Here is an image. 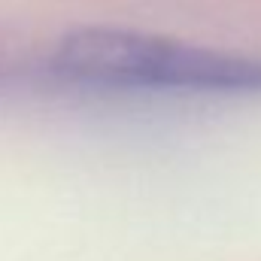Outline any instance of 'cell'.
<instances>
[{
    "mask_svg": "<svg viewBox=\"0 0 261 261\" xmlns=\"http://www.w3.org/2000/svg\"><path fill=\"white\" fill-rule=\"evenodd\" d=\"M46 67L64 85L97 91H261V58L200 49L119 28H85L67 34L46 58Z\"/></svg>",
    "mask_w": 261,
    "mask_h": 261,
    "instance_id": "cell-1",
    "label": "cell"
}]
</instances>
